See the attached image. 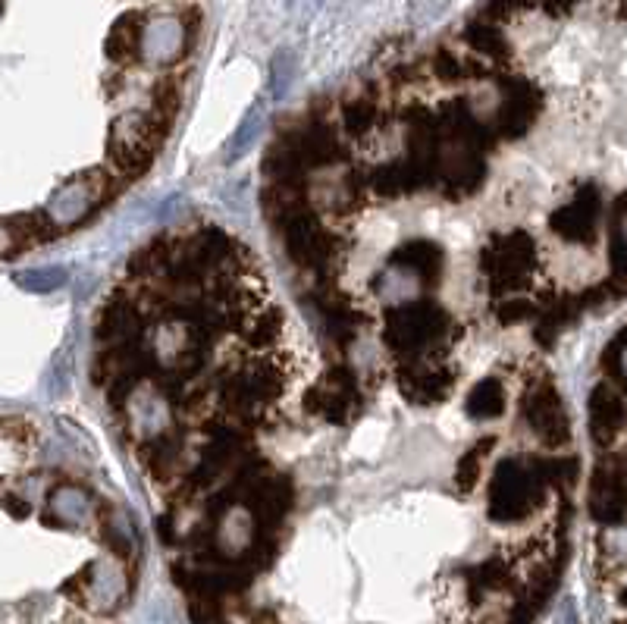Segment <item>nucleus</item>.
Returning <instances> with one entry per match:
<instances>
[{"instance_id":"obj_33","label":"nucleus","mask_w":627,"mask_h":624,"mask_svg":"<svg viewBox=\"0 0 627 624\" xmlns=\"http://www.w3.org/2000/svg\"><path fill=\"white\" fill-rule=\"evenodd\" d=\"M289 79H292V54H280L273 63V85H276V95H286L289 88Z\"/></svg>"},{"instance_id":"obj_5","label":"nucleus","mask_w":627,"mask_h":624,"mask_svg":"<svg viewBox=\"0 0 627 624\" xmlns=\"http://www.w3.org/2000/svg\"><path fill=\"white\" fill-rule=\"evenodd\" d=\"M305 411L317 414V418L330 424H352L361 414V392L358 380L348 367H330L305 396Z\"/></svg>"},{"instance_id":"obj_3","label":"nucleus","mask_w":627,"mask_h":624,"mask_svg":"<svg viewBox=\"0 0 627 624\" xmlns=\"http://www.w3.org/2000/svg\"><path fill=\"white\" fill-rule=\"evenodd\" d=\"M533 267H537V248L527 233L496 236L480 251V273L496 295L527 286Z\"/></svg>"},{"instance_id":"obj_30","label":"nucleus","mask_w":627,"mask_h":624,"mask_svg":"<svg viewBox=\"0 0 627 624\" xmlns=\"http://www.w3.org/2000/svg\"><path fill=\"white\" fill-rule=\"evenodd\" d=\"M627 361H624V336L618 333L612 342H609V349L602 352V371H606L615 383H624V377H627Z\"/></svg>"},{"instance_id":"obj_8","label":"nucleus","mask_w":627,"mask_h":624,"mask_svg":"<svg viewBox=\"0 0 627 624\" xmlns=\"http://www.w3.org/2000/svg\"><path fill=\"white\" fill-rule=\"evenodd\" d=\"M458 374L449 364H436L427 361V355H411L405 358L402 371H399V386L402 396L414 405H436L443 402L452 386H455Z\"/></svg>"},{"instance_id":"obj_12","label":"nucleus","mask_w":627,"mask_h":624,"mask_svg":"<svg viewBox=\"0 0 627 624\" xmlns=\"http://www.w3.org/2000/svg\"><path fill=\"white\" fill-rule=\"evenodd\" d=\"M145 336V317L135 308L132 295H126L123 289H116L107 302L98 311V323H95V339L110 349V345H126Z\"/></svg>"},{"instance_id":"obj_14","label":"nucleus","mask_w":627,"mask_h":624,"mask_svg":"<svg viewBox=\"0 0 627 624\" xmlns=\"http://www.w3.org/2000/svg\"><path fill=\"white\" fill-rule=\"evenodd\" d=\"M624 427V396L621 389L599 383L590 396V433L599 446H612Z\"/></svg>"},{"instance_id":"obj_16","label":"nucleus","mask_w":627,"mask_h":624,"mask_svg":"<svg viewBox=\"0 0 627 624\" xmlns=\"http://www.w3.org/2000/svg\"><path fill=\"white\" fill-rule=\"evenodd\" d=\"M142 461L145 468L157 477L167 480L179 471L182 465V436L179 433H157L142 446Z\"/></svg>"},{"instance_id":"obj_27","label":"nucleus","mask_w":627,"mask_h":624,"mask_svg":"<svg viewBox=\"0 0 627 624\" xmlns=\"http://www.w3.org/2000/svg\"><path fill=\"white\" fill-rule=\"evenodd\" d=\"M66 283V270L48 267V270H29V273H16V286L26 292H54Z\"/></svg>"},{"instance_id":"obj_17","label":"nucleus","mask_w":627,"mask_h":624,"mask_svg":"<svg viewBox=\"0 0 627 624\" xmlns=\"http://www.w3.org/2000/svg\"><path fill=\"white\" fill-rule=\"evenodd\" d=\"M427 182L417 173L408 160H392V164L380 167L374 176H370V189L383 198H399V195H411L417 189H424Z\"/></svg>"},{"instance_id":"obj_20","label":"nucleus","mask_w":627,"mask_h":624,"mask_svg":"<svg viewBox=\"0 0 627 624\" xmlns=\"http://www.w3.org/2000/svg\"><path fill=\"white\" fill-rule=\"evenodd\" d=\"M464 411H468L471 418H477V421H493V418H499V414L505 411V386L496 377L480 380L471 389L468 402H464Z\"/></svg>"},{"instance_id":"obj_13","label":"nucleus","mask_w":627,"mask_h":624,"mask_svg":"<svg viewBox=\"0 0 627 624\" xmlns=\"http://www.w3.org/2000/svg\"><path fill=\"white\" fill-rule=\"evenodd\" d=\"M540 110H543V95H540L537 85L527 82V79H508L505 82V101H502L499 117H496L499 135L502 138H521L533 126Z\"/></svg>"},{"instance_id":"obj_29","label":"nucleus","mask_w":627,"mask_h":624,"mask_svg":"<svg viewBox=\"0 0 627 624\" xmlns=\"http://www.w3.org/2000/svg\"><path fill=\"white\" fill-rule=\"evenodd\" d=\"M26 242H32L29 220H0V254H10Z\"/></svg>"},{"instance_id":"obj_34","label":"nucleus","mask_w":627,"mask_h":624,"mask_svg":"<svg viewBox=\"0 0 627 624\" xmlns=\"http://www.w3.org/2000/svg\"><path fill=\"white\" fill-rule=\"evenodd\" d=\"M192 618H195V624H229V621L214 609L211 599H204V606H201V603L192 606Z\"/></svg>"},{"instance_id":"obj_35","label":"nucleus","mask_w":627,"mask_h":624,"mask_svg":"<svg viewBox=\"0 0 627 624\" xmlns=\"http://www.w3.org/2000/svg\"><path fill=\"white\" fill-rule=\"evenodd\" d=\"M533 4H537V0H493V4H490V16H512V13L527 10Z\"/></svg>"},{"instance_id":"obj_26","label":"nucleus","mask_w":627,"mask_h":624,"mask_svg":"<svg viewBox=\"0 0 627 624\" xmlns=\"http://www.w3.org/2000/svg\"><path fill=\"white\" fill-rule=\"evenodd\" d=\"M530 465L537 468V474L543 480H555V483H562V487H568V483H574V477H577V461L574 458H540V455H530Z\"/></svg>"},{"instance_id":"obj_9","label":"nucleus","mask_w":627,"mask_h":624,"mask_svg":"<svg viewBox=\"0 0 627 624\" xmlns=\"http://www.w3.org/2000/svg\"><path fill=\"white\" fill-rule=\"evenodd\" d=\"M280 142L295 154V160L301 164V170L311 173V170H320V167H330V164H339V160H345V148L342 142L336 138L333 126L327 123H308L301 129H292L286 132Z\"/></svg>"},{"instance_id":"obj_4","label":"nucleus","mask_w":627,"mask_h":624,"mask_svg":"<svg viewBox=\"0 0 627 624\" xmlns=\"http://www.w3.org/2000/svg\"><path fill=\"white\" fill-rule=\"evenodd\" d=\"M164 132L167 126L151 117V113H129L110 129V160L126 173H142L154 151L160 148Z\"/></svg>"},{"instance_id":"obj_19","label":"nucleus","mask_w":627,"mask_h":624,"mask_svg":"<svg viewBox=\"0 0 627 624\" xmlns=\"http://www.w3.org/2000/svg\"><path fill=\"white\" fill-rule=\"evenodd\" d=\"M138 48H142V19L138 16H123L116 26L110 29L104 51L113 63H126L138 57Z\"/></svg>"},{"instance_id":"obj_23","label":"nucleus","mask_w":627,"mask_h":624,"mask_svg":"<svg viewBox=\"0 0 627 624\" xmlns=\"http://www.w3.org/2000/svg\"><path fill=\"white\" fill-rule=\"evenodd\" d=\"M464 38L471 41V48H477L480 54H486L490 60H508V44L502 38V32L496 26H490V22H471L468 32H464Z\"/></svg>"},{"instance_id":"obj_10","label":"nucleus","mask_w":627,"mask_h":624,"mask_svg":"<svg viewBox=\"0 0 627 624\" xmlns=\"http://www.w3.org/2000/svg\"><path fill=\"white\" fill-rule=\"evenodd\" d=\"M599 214H602V195L596 186H580L571 198V204L559 207L552 217L549 226L568 242H584L593 245L596 233H599Z\"/></svg>"},{"instance_id":"obj_28","label":"nucleus","mask_w":627,"mask_h":624,"mask_svg":"<svg viewBox=\"0 0 627 624\" xmlns=\"http://www.w3.org/2000/svg\"><path fill=\"white\" fill-rule=\"evenodd\" d=\"M496 317H499V323H508V327H512V323H521L527 317H537V305H533L530 298H524V295H508L505 302L496 308Z\"/></svg>"},{"instance_id":"obj_24","label":"nucleus","mask_w":627,"mask_h":624,"mask_svg":"<svg viewBox=\"0 0 627 624\" xmlns=\"http://www.w3.org/2000/svg\"><path fill=\"white\" fill-rule=\"evenodd\" d=\"M280 333H283V311L280 308L254 311L245 323V336L251 339V345H270Z\"/></svg>"},{"instance_id":"obj_7","label":"nucleus","mask_w":627,"mask_h":624,"mask_svg":"<svg viewBox=\"0 0 627 624\" xmlns=\"http://www.w3.org/2000/svg\"><path fill=\"white\" fill-rule=\"evenodd\" d=\"M524 421L527 427L540 436V443L546 446H565L571 439V421L568 411L562 405L559 389L552 383L530 386L524 396Z\"/></svg>"},{"instance_id":"obj_6","label":"nucleus","mask_w":627,"mask_h":624,"mask_svg":"<svg viewBox=\"0 0 627 624\" xmlns=\"http://www.w3.org/2000/svg\"><path fill=\"white\" fill-rule=\"evenodd\" d=\"M283 226V236H286V251L289 258L305 267V270H330V264H336V239L323 229V223L305 211L298 217H289Z\"/></svg>"},{"instance_id":"obj_15","label":"nucleus","mask_w":627,"mask_h":624,"mask_svg":"<svg viewBox=\"0 0 627 624\" xmlns=\"http://www.w3.org/2000/svg\"><path fill=\"white\" fill-rule=\"evenodd\" d=\"M443 261H446L443 248H439L436 242H427V239L405 242V245H399L396 251H392V267L421 276L424 286L439 283V276H443Z\"/></svg>"},{"instance_id":"obj_25","label":"nucleus","mask_w":627,"mask_h":624,"mask_svg":"<svg viewBox=\"0 0 627 624\" xmlns=\"http://www.w3.org/2000/svg\"><path fill=\"white\" fill-rule=\"evenodd\" d=\"M207 349H211V345H185V349L173 358V367L170 371L179 377V380H185V383H192L204 367H207Z\"/></svg>"},{"instance_id":"obj_22","label":"nucleus","mask_w":627,"mask_h":624,"mask_svg":"<svg viewBox=\"0 0 627 624\" xmlns=\"http://www.w3.org/2000/svg\"><path fill=\"white\" fill-rule=\"evenodd\" d=\"M377 117H380V110L370 98H355L342 107V123H345L348 135H355V138H364L374 132Z\"/></svg>"},{"instance_id":"obj_21","label":"nucleus","mask_w":627,"mask_h":624,"mask_svg":"<svg viewBox=\"0 0 627 624\" xmlns=\"http://www.w3.org/2000/svg\"><path fill=\"white\" fill-rule=\"evenodd\" d=\"M496 446V439L490 436V439H483V443H477V446H471L468 452H464L461 458H458V468H455V487L461 490V493H471L477 483H480V465H483V458H486V452H490Z\"/></svg>"},{"instance_id":"obj_11","label":"nucleus","mask_w":627,"mask_h":624,"mask_svg":"<svg viewBox=\"0 0 627 624\" xmlns=\"http://www.w3.org/2000/svg\"><path fill=\"white\" fill-rule=\"evenodd\" d=\"M624 458L612 455L606 461H599L593 480H590V515L599 524L618 527L624 521Z\"/></svg>"},{"instance_id":"obj_2","label":"nucleus","mask_w":627,"mask_h":624,"mask_svg":"<svg viewBox=\"0 0 627 624\" xmlns=\"http://www.w3.org/2000/svg\"><path fill=\"white\" fill-rule=\"evenodd\" d=\"M543 477L537 468L521 465L518 458H505L490 483V518L499 524L524 521L543 499Z\"/></svg>"},{"instance_id":"obj_1","label":"nucleus","mask_w":627,"mask_h":624,"mask_svg":"<svg viewBox=\"0 0 627 624\" xmlns=\"http://www.w3.org/2000/svg\"><path fill=\"white\" fill-rule=\"evenodd\" d=\"M452 317L433 302H408L386 314V345L405 358L427 355L436 345H449L452 339Z\"/></svg>"},{"instance_id":"obj_18","label":"nucleus","mask_w":627,"mask_h":624,"mask_svg":"<svg viewBox=\"0 0 627 624\" xmlns=\"http://www.w3.org/2000/svg\"><path fill=\"white\" fill-rule=\"evenodd\" d=\"M98 198H101V182H95V186H91V179L82 176V179L73 182V186L63 189V192L57 195V201H54V207H51V211H54L51 220L76 223L82 214H88L91 207L98 204Z\"/></svg>"},{"instance_id":"obj_32","label":"nucleus","mask_w":627,"mask_h":624,"mask_svg":"<svg viewBox=\"0 0 627 624\" xmlns=\"http://www.w3.org/2000/svg\"><path fill=\"white\" fill-rule=\"evenodd\" d=\"M258 126H261V117H258V113H251V117L245 120V126L239 129V135L232 138V148L226 151V160H239L251 148V138L258 135Z\"/></svg>"},{"instance_id":"obj_31","label":"nucleus","mask_w":627,"mask_h":624,"mask_svg":"<svg viewBox=\"0 0 627 624\" xmlns=\"http://www.w3.org/2000/svg\"><path fill=\"white\" fill-rule=\"evenodd\" d=\"M433 73L443 82H458L461 76H468V73H464V60L455 57L452 51H439L433 57Z\"/></svg>"}]
</instances>
